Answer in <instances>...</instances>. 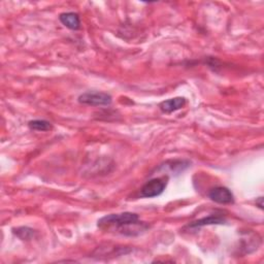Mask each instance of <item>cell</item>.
I'll list each match as a JSON object with an SVG mask.
<instances>
[{"label":"cell","mask_w":264,"mask_h":264,"mask_svg":"<svg viewBox=\"0 0 264 264\" xmlns=\"http://www.w3.org/2000/svg\"><path fill=\"white\" fill-rule=\"evenodd\" d=\"M98 227L116 229L124 235H138L149 226L139 221L138 215L134 213L112 214L98 220Z\"/></svg>","instance_id":"cell-1"},{"label":"cell","mask_w":264,"mask_h":264,"mask_svg":"<svg viewBox=\"0 0 264 264\" xmlns=\"http://www.w3.org/2000/svg\"><path fill=\"white\" fill-rule=\"evenodd\" d=\"M78 102L90 107H107L113 101L110 94L104 92H86L78 96Z\"/></svg>","instance_id":"cell-2"},{"label":"cell","mask_w":264,"mask_h":264,"mask_svg":"<svg viewBox=\"0 0 264 264\" xmlns=\"http://www.w3.org/2000/svg\"><path fill=\"white\" fill-rule=\"evenodd\" d=\"M168 178H155L148 181L140 189V196L146 198H152L159 196L166 188Z\"/></svg>","instance_id":"cell-3"},{"label":"cell","mask_w":264,"mask_h":264,"mask_svg":"<svg viewBox=\"0 0 264 264\" xmlns=\"http://www.w3.org/2000/svg\"><path fill=\"white\" fill-rule=\"evenodd\" d=\"M208 197L210 200L220 204H231L234 202L232 192L228 188L223 186L213 188L208 192Z\"/></svg>","instance_id":"cell-4"},{"label":"cell","mask_w":264,"mask_h":264,"mask_svg":"<svg viewBox=\"0 0 264 264\" xmlns=\"http://www.w3.org/2000/svg\"><path fill=\"white\" fill-rule=\"evenodd\" d=\"M186 104V98L185 97H175L165 101H162L159 104V109L164 114H170L176 111L183 109Z\"/></svg>","instance_id":"cell-5"},{"label":"cell","mask_w":264,"mask_h":264,"mask_svg":"<svg viewBox=\"0 0 264 264\" xmlns=\"http://www.w3.org/2000/svg\"><path fill=\"white\" fill-rule=\"evenodd\" d=\"M59 20L65 27H67L70 30H77L81 27L80 16L76 12H63L59 16Z\"/></svg>","instance_id":"cell-6"},{"label":"cell","mask_w":264,"mask_h":264,"mask_svg":"<svg viewBox=\"0 0 264 264\" xmlns=\"http://www.w3.org/2000/svg\"><path fill=\"white\" fill-rule=\"evenodd\" d=\"M224 223H225V219H223L222 217L208 216L206 218H202V219H199V220L190 223L188 227L197 228V227H201L205 225H213V224H224Z\"/></svg>","instance_id":"cell-7"},{"label":"cell","mask_w":264,"mask_h":264,"mask_svg":"<svg viewBox=\"0 0 264 264\" xmlns=\"http://www.w3.org/2000/svg\"><path fill=\"white\" fill-rule=\"evenodd\" d=\"M28 127L33 131H49L53 128L52 124L46 120H33L28 123Z\"/></svg>","instance_id":"cell-8"},{"label":"cell","mask_w":264,"mask_h":264,"mask_svg":"<svg viewBox=\"0 0 264 264\" xmlns=\"http://www.w3.org/2000/svg\"><path fill=\"white\" fill-rule=\"evenodd\" d=\"M14 233L20 237L21 240L25 241V240H29L33 236L34 234V230H32L31 228L28 227H20L17 229H14Z\"/></svg>","instance_id":"cell-9"},{"label":"cell","mask_w":264,"mask_h":264,"mask_svg":"<svg viewBox=\"0 0 264 264\" xmlns=\"http://www.w3.org/2000/svg\"><path fill=\"white\" fill-rule=\"evenodd\" d=\"M256 203H258L259 207L262 209V208H263V197H259V198H258V200L256 201Z\"/></svg>","instance_id":"cell-10"}]
</instances>
